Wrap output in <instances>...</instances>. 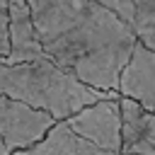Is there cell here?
Wrapping results in <instances>:
<instances>
[{
    "label": "cell",
    "mask_w": 155,
    "mask_h": 155,
    "mask_svg": "<svg viewBox=\"0 0 155 155\" xmlns=\"http://www.w3.org/2000/svg\"><path fill=\"white\" fill-rule=\"evenodd\" d=\"M44 53L85 85L116 92L133 29L97 0H27Z\"/></svg>",
    "instance_id": "1"
},
{
    "label": "cell",
    "mask_w": 155,
    "mask_h": 155,
    "mask_svg": "<svg viewBox=\"0 0 155 155\" xmlns=\"http://www.w3.org/2000/svg\"><path fill=\"white\" fill-rule=\"evenodd\" d=\"M0 97L19 99L51 114L56 121H63L87 104L116 99L119 92L94 90L51 58H36L27 63H0Z\"/></svg>",
    "instance_id": "2"
},
{
    "label": "cell",
    "mask_w": 155,
    "mask_h": 155,
    "mask_svg": "<svg viewBox=\"0 0 155 155\" xmlns=\"http://www.w3.org/2000/svg\"><path fill=\"white\" fill-rule=\"evenodd\" d=\"M56 119L41 109H34L19 99L0 97V143L12 155L39 143L51 128Z\"/></svg>",
    "instance_id": "3"
},
{
    "label": "cell",
    "mask_w": 155,
    "mask_h": 155,
    "mask_svg": "<svg viewBox=\"0 0 155 155\" xmlns=\"http://www.w3.org/2000/svg\"><path fill=\"white\" fill-rule=\"evenodd\" d=\"M65 124L80 138L104 148L109 153L121 155V114H119V97L116 99H99L87 104L78 114L68 116Z\"/></svg>",
    "instance_id": "4"
},
{
    "label": "cell",
    "mask_w": 155,
    "mask_h": 155,
    "mask_svg": "<svg viewBox=\"0 0 155 155\" xmlns=\"http://www.w3.org/2000/svg\"><path fill=\"white\" fill-rule=\"evenodd\" d=\"M119 97L138 102L145 111L155 109V51L143 41H136L126 65L119 73Z\"/></svg>",
    "instance_id": "5"
},
{
    "label": "cell",
    "mask_w": 155,
    "mask_h": 155,
    "mask_svg": "<svg viewBox=\"0 0 155 155\" xmlns=\"http://www.w3.org/2000/svg\"><path fill=\"white\" fill-rule=\"evenodd\" d=\"M121 155H155V114L138 102L119 97Z\"/></svg>",
    "instance_id": "6"
},
{
    "label": "cell",
    "mask_w": 155,
    "mask_h": 155,
    "mask_svg": "<svg viewBox=\"0 0 155 155\" xmlns=\"http://www.w3.org/2000/svg\"><path fill=\"white\" fill-rule=\"evenodd\" d=\"M5 12H7V29H10V53L0 63H27L36 58H48L39 44L27 0H7Z\"/></svg>",
    "instance_id": "7"
},
{
    "label": "cell",
    "mask_w": 155,
    "mask_h": 155,
    "mask_svg": "<svg viewBox=\"0 0 155 155\" xmlns=\"http://www.w3.org/2000/svg\"><path fill=\"white\" fill-rule=\"evenodd\" d=\"M12 155H116V153H109L104 148H97L94 143L80 138L78 133L70 131V126L63 121H56L53 128L34 145L24 148V150H17Z\"/></svg>",
    "instance_id": "8"
},
{
    "label": "cell",
    "mask_w": 155,
    "mask_h": 155,
    "mask_svg": "<svg viewBox=\"0 0 155 155\" xmlns=\"http://www.w3.org/2000/svg\"><path fill=\"white\" fill-rule=\"evenodd\" d=\"M131 5H133L131 29L136 39L155 51V0H131Z\"/></svg>",
    "instance_id": "9"
},
{
    "label": "cell",
    "mask_w": 155,
    "mask_h": 155,
    "mask_svg": "<svg viewBox=\"0 0 155 155\" xmlns=\"http://www.w3.org/2000/svg\"><path fill=\"white\" fill-rule=\"evenodd\" d=\"M97 2L107 5L109 10H114V12L131 27V22H133V5H131V0H97Z\"/></svg>",
    "instance_id": "10"
},
{
    "label": "cell",
    "mask_w": 155,
    "mask_h": 155,
    "mask_svg": "<svg viewBox=\"0 0 155 155\" xmlns=\"http://www.w3.org/2000/svg\"><path fill=\"white\" fill-rule=\"evenodd\" d=\"M10 53V29H7V12H0V61H5Z\"/></svg>",
    "instance_id": "11"
},
{
    "label": "cell",
    "mask_w": 155,
    "mask_h": 155,
    "mask_svg": "<svg viewBox=\"0 0 155 155\" xmlns=\"http://www.w3.org/2000/svg\"><path fill=\"white\" fill-rule=\"evenodd\" d=\"M2 10H7V0H0V12Z\"/></svg>",
    "instance_id": "12"
},
{
    "label": "cell",
    "mask_w": 155,
    "mask_h": 155,
    "mask_svg": "<svg viewBox=\"0 0 155 155\" xmlns=\"http://www.w3.org/2000/svg\"><path fill=\"white\" fill-rule=\"evenodd\" d=\"M0 155H10V153L5 150V145H2V143H0Z\"/></svg>",
    "instance_id": "13"
},
{
    "label": "cell",
    "mask_w": 155,
    "mask_h": 155,
    "mask_svg": "<svg viewBox=\"0 0 155 155\" xmlns=\"http://www.w3.org/2000/svg\"><path fill=\"white\" fill-rule=\"evenodd\" d=\"M153 114H155V109H153Z\"/></svg>",
    "instance_id": "14"
}]
</instances>
